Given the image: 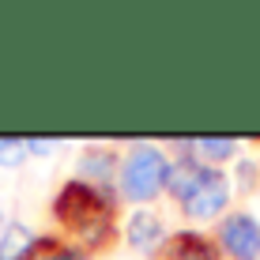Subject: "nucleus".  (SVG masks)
<instances>
[{
	"label": "nucleus",
	"mask_w": 260,
	"mask_h": 260,
	"mask_svg": "<svg viewBox=\"0 0 260 260\" xmlns=\"http://www.w3.org/2000/svg\"><path fill=\"white\" fill-rule=\"evenodd\" d=\"M53 215L64 222L72 234L83 238L87 245H102L113 230V219H110L113 204L87 181H68L60 189V196L53 200Z\"/></svg>",
	"instance_id": "nucleus-1"
},
{
	"label": "nucleus",
	"mask_w": 260,
	"mask_h": 260,
	"mask_svg": "<svg viewBox=\"0 0 260 260\" xmlns=\"http://www.w3.org/2000/svg\"><path fill=\"white\" fill-rule=\"evenodd\" d=\"M170 181V166L162 158L158 147H140L128 155L124 162V174H121V192L128 200H151L162 185Z\"/></svg>",
	"instance_id": "nucleus-2"
},
{
	"label": "nucleus",
	"mask_w": 260,
	"mask_h": 260,
	"mask_svg": "<svg viewBox=\"0 0 260 260\" xmlns=\"http://www.w3.org/2000/svg\"><path fill=\"white\" fill-rule=\"evenodd\" d=\"M226 200H230V181L219 174V170H204L196 192L181 204V208H185V215H192V219H208V215H219L226 208Z\"/></svg>",
	"instance_id": "nucleus-3"
},
{
	"label": "nucleus",
	"mask_w": 260,
	"mask_h": 260,
	"mask_svg": "<svg viewBox=\"0 0 260 260\" xmlns=\"http://www.w3.org/2000/svg\"><path fill=\"white\" fill-rule=\"evenodd\" d=\"M222 249H226L234 260H260V226L253 215H230L222 222Z\"/></svg>",
	"instance_id": "nucleus-4"
},
{
	"label": "nucleus",
	"mask_w": 260,
	"mask_h": 260,
	"mask_svg": "<svg viewBox=\"0 0 260 260\" xmlns=\"http://www.w3.org/2000/svg\"><path fill=\"white\" fill-rule=\"evenodd\" d=\"M162 260H219V249L211 245L204 234H192V230H181L166 241Z\"/></svg>",
	"instance_id": "nucleus-5"
},
{
	"label": "nucleus",
	"mask_w": 260,
	"mask_h": 260,
	"mask_svg": "<svg viewBox=\"0 0 260 260\" xmlns=\"http://www.w3.org/2000/svg\"><path fill=\"white\" fill-rule=\"evenodd\" d=\"M158 241H162V222H158V215L132 211V219H128V245L140 249V253H151Z\"/></svg>",
	"instance_id": "nucleus-6"
},
{
	"label": "nucleus",
	"mask_w": 260,
	"mask_h": 260,
	"mask_svg": "<svg viewBox=\"0 0 260 260\" xmlns=\"http://www.w3.org/2000/svg\"><path fill=\"white\" fill-rule=\"evenodd\" d=\"M23 260H83V249L68 245V241H57V238H38L26 249Z\"/></svg>",
	"instance_id": "nucleus-7"
},
{
	"label": "nucleus",
	"mask_w": 260,
	"mask_h": 260,
	"mask_svg": "<svg viewBox=\"0 0 260 260\" xmlns=\"http://www.w3.org/2000/svg\"><path fill=\"white\" fill-rule=\"evenodd\" d=\"M200 177H204V166H196V162H177L174 170H170V181H166V185H170V192L185 204V200L196 192Z\"/></svg>",
	"instance_id": "nucleus-8"
},
{
	"label": "nucleus",
	"mask_w": 260,
	"mask_h": 260,
	"mask_svg": "<svg viewBox=\"0 0 260 260\" xmlns=\"http://www.w3.org/2000/svg\"><path fill=\"white\" fill-rule=\"evenodd\" d=\"M30 245L34 241H30V234H26V226H8L4 241H0V260H23Z\"/></svg>",
	"instance_id": "nucleus-9"
},
{
	"label": "nucleus",
	"mask_w": 260,
	"mask_h": 260,
	"mask_svg": "<svg viewBox=\"0 0 260 260\" xmlns=\"http://www.w3.org/2000/svg\"><path fill=\"white\" fill-rule=\"evenodd\" d=\"M196 147H200L208 158H230V155H234V147H238V143L230 140V136H204L200 143H196Z\"/></svg>",
	"instance_id": "nucleus-10"
},
{
	"label": "nucleus",
	"mask_w": 260,
	"mask_h": 260,
	"mask_svg": "<svg viewBox=\"0 0 260 260\" xmlns=\"http://www.w3.org/2000/svg\"><path fill=\"white\" fill-rule=\"evenodd\" d=\"M110 162H113L110 151H91V155L83 158V170L91 177H98V181H110Z\"/></svg>",
	"instance_id": "nucleus-11"
}]
</instances>
